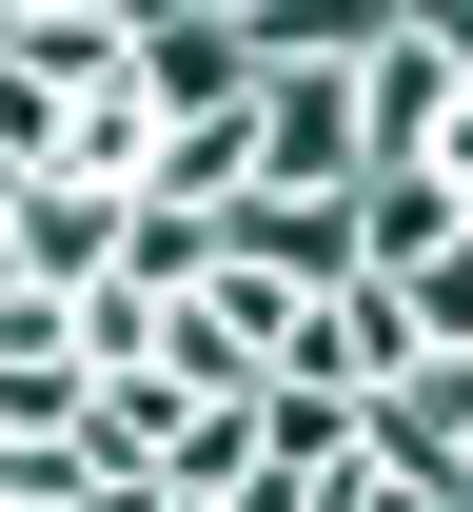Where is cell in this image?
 <instances>
[{"label":"cell","instance_id":"cell-1","mask_svg":"<svg viewBox=\"0 0 473 512\" xmlns=\"http://www.w3.org/2000/svg\"><path fill=\"white\" fill-rule=\"evenodd\" d=\"M257 197H355V20L257 40Z\"/></svg>","mask_w":473,"mask_h":512},{"label":"cell","instance_id":"cell-2","mask_svg":"<svg viewBox=\"0 0 473 512\" xmlns=\"http://www.w3.org/2000/svg\"><path fill=\"white\" fill-rule=\"evenodd\" d=\"M257 40H276V20H217V0H138V60H119V99H138L158 138H178V119H237V99H257Z\"/></svg>","mask_w":473,"mask_h":512},{"label":"cell","instance_id":"cell-3","mask_svg":"<svg viewBox=\"0 0 473 512\" xmlns=\"http://www.w3.org/2000/svg\"><path fill=\"white\" fill-rule=\"evenodd\" d=\"M0 60L40 79V99H119V60H138V0H0Z\"/></svg>","mask_w":473,"mask_h":512},{"label":"cell","instance_id":"cell-4","mask_svg":"<svg viewBox=\"0 0 473 512\" xmlns=\"http://www.w3.org/2000/svg\"><path fill=\"white\" fill-rule=\"evenodd\" d=\"M0 276H20V296H99V276H119V197L20 178V217H0Z\"/></svg>","mask_w":473,"mask_h":512},{"label":"cell","instance_id":"cell-5","mask_svg":"<svg viewBox=\"0 0 473 512\" xmlns=\"http://www.w3.org/2000/svg\"><path fill=\"white\" fill-rule=\"evenodd\" d=\"M119 276H138V296H198V276H217V217L138 197V217H119Z\"/></svg>","mask_w":473,"mask_h":512},{"label":"cell","instance_id":"cell-6","mask_svg":"<svg viewBox=\"0 0 473 512\" xmlns=\"http://www.w3.org/2000/svg\"><path fill=\"white\" fill-rule=\"evenodd\" d=\"M316 512H454V493H434V473H395V453L355 434V473H316Z\"/></svg>","mask_w":473,"mask_h":512},{"label":"cell","instance_id":"cell-7","mask_svg":"<svg viewBox=\"0 0 473 512\" xmlns=\"http://www.w3.org/2000/svg\"><path fill=\"white\" fill-rule=\"evenodd\" d=\"M454 512H473V473H454Z\"/></svg>","mask_w":473,"mask_h":512}]
</instances>
